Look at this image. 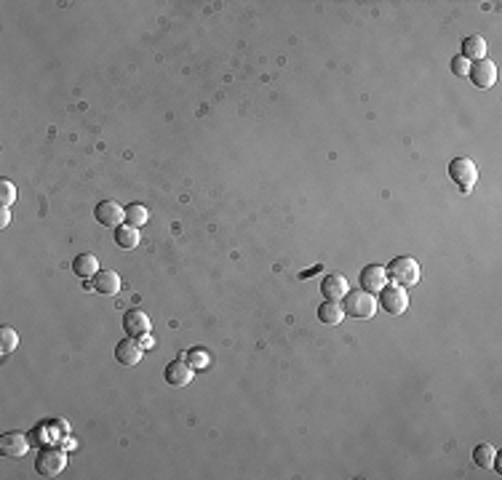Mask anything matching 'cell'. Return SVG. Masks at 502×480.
<instances>
[{
	"instance_id": "1",
	"label": "cell",
	"mask_w": 502,
	"mask_h": 480,
	"mask_svg": "<svg viewBox=\"0 0 502 480\" xmlns=\"http://www.w3.org/2000/svg\"><path fill=\"white\" fill-rule=\"evenodd\" d=\"M342 309H345V315L355 318V320H369L377 312V299H374V293L355 289V291H347L342 296Z\"/></svg>"
},
{
	"instance_id": "2",
	"label": "cell",
	"mask_w": 502,
	"mask_h": 480,
	"mask_svg": "<svg viewBox=\"0 0 502 480\" xmlns=\"http://www.w3.org/2000/svg\"><path fill=\"white\" fill-rule=\"evenodd\" d=\"M387 277L401 286V289H409V286H417L419 277H422V270H419V262H415L412 257H399L387 264Z\"/></svg>"
},
{
	"instance_id": "3",
	"label": "cell",
	"mask_w": 502,
	"mask_h": 480,
	"mask_svg": "<svg viewBox=\"0 0 502 480\" xmlns=\"http://www.w3.org/2000/svg\"><path fill=\"white\" fill-rule=\"evenodd\" d=\"M449 176L462 192H470L473 185H476V179H478V169H476V163L470 157L460 155V157H454L449 163Z\"/></svg>"
},
{
	"instance_id": "4",
	"label": "cell",
	"mask_w": 502,
	"mask_h": 480,
	"mask_svg": "<svg viewBox=\"0 0 502 480\" xmlns=\"http://www.w3.org/2000/svg\"><path fill=\"white\" fill-rule=\"evenodd\" d=\"M65 464H67V454H65L62 448H43V451L37 454L35 470H37V475H43V478H56V475L65 470Z\"/></svg>"
},
{
	"instance_id": "5",
	"label": "cell",
	"mask_w": 502,
	"mask_h": 480,
	"mask_svg": "<svg viewBox=\"0 0 502 480\" xmlns=\"http://www.w3.org/2000/svg\"><path fill=\"white\" fill-rule=\"evenodd\" d=\"M380 307L390 315H401L409 307V296H406V289H401L396 283H387L380 291Z\"/></svg>"
},
{
	"instance_id": "6",
	"label": "cell",
	"mask_w": 502,
	"mask_h": 480,
	"mask_svg": "<svg viewBox=\"0 0 502 480\" xmlns=\"http://www.w3.org/2000/svg\"><path fill=\"white\" fill-rule=\"evenodd\" d=\"M468 78L473 80V86L486 91V88H492L497 83V65L492 62V59H478V62H473L468 69Z\"/></svg>"
},
{
	"instance_id": "7",
	"label": "cell",
	"mask_w": 502,
	"mask_h": 480,
	"mask_svg": "<svg viewBox=\"0 0 502 480\" xmlns=\"http://www.w3.org/2000/svg\"><path fill=\"white\" fill-rule=\"evenodd\" d=\"M94 216L102 227H121V224H126V208L115 200H102L94 211Z\"/></svg>"
},
{
	"instance_id": "8",
	"label": "cell",
	"mask_w": 502,
	"mask_h": 480,
	"mask_svg": "<svg viewBox=\"0 0 502 480\" xmlns=\"http://www.w3.org/2000/svg\"><path fill=\"white\" fill-rule=\"evenodd\" d=\"M195 377V371L190 368V363L185 358L179 360H171L169 366H166V371H163V379L171 384V387H187Z\"/></svg>"
},
{
	"instance_id": "9",
	"label": "cell",
	"mask_w": 502,
	"mask_h": 480,
	"mask_svg": "<svg viewBox=\"0 0 502 480\" xmlns=\"http://www.w3.org/2000/svg\"><path fill=\"white\" fill-rule=\"evenodd\" d=\"M123 331H126L131 339L147 336V334H150V318H147V312H144V309H128V312L123 315Z\"/></svg>"
},
{
	"instance_id": "10",
	"label": "cell",
	"mask_w": 502,
	"mask_h": 480,
	"mask_svg": "<svg viewBox=\"0 0 502 480\" xmlns=\"http://www.w3.org/2000/svg\"><path fill=\"white\" fill-rule=\"evenodd\" d=\"M387 286V273L380 264H366L361 270V289L369 293H380Z\"/></svg>"
},
{
	"instance_id": "11",
	"label": "cell",
	"mask_w": 502,
	"mask_h": 480,
	"mask_svg": "<svg viewBox=\"0 0 502 480\" xmlns=\"http://www.w3.org/2000/svg\"><path fill=\"white\" fill-rule=\"evenodd\" d=\"M27 448H30V440H27L22 432H6V435L0 438V454H3V456L19 459V456L27 454Z\"/></svg>"
},
{
	"instance_id": "12",
	"label": "cell",
	"mask_w": 502,
	"mask_h": 480,
	"mask_svg": "<svg viewBox=\"0 0 502 480\" xmlns=\"http://www.w3.org/2000/svg\"><path fill=\"white\" fill-rule=\"evenodd\" d=\"M91 289L112 296V293L121 291V275L115 273V270H99V273L91 277Z\"/></svg>"
},
{
	"instance_id": "13",
	"label": "cell",
	"mask_w": 502,
	"mask_h": 480,
	"mask_svg": "<svg viewBox=\"0 0 502 480\" xmlns=\"http://www.w3.org/2000/svg\"><path fill=\"white\" fill-rule=\"evenodd\" d=\"M142 352H144V347L134 339H123L118 347H115V360L123 363V366H137L139 360H142Z\"/></svg>"
},
{
	"instance_id": "14",
	"label": "cell",
	"mask_w": 502,
	"mask_h": 480,
	"mask_svg": "<svg viewBox=\"0 0 502 480\" xmlns=\"http://www.w3.org/2000/svg\"><path fill=\"white\" fill-rule=\"evenodd\" d=\"M321 293L329 299V302H340L347 293V280L342 275H326L321 280Z\"/></svg>"
},
{
	"instance_id": "15",
	"label": "cell",
	"mask_w": 502,
	"mask_h": 480,
	"mask_svg": "<svg viewBox=\"0 0 502 480\" xmlns=\"http://www.w3.org/2000/svg\"><path fill=\"white\" fill-rule=\"evenodd\" d=\"M342 318H345V309L340 302H324L321 307H318V320L324 323V326H340L342 323Z\"/></svg>"
},
{
	"instance_id": "16",
	"label": "cell",
	"mask_w": 502,
	"mask_h": 480,
	"mask_svg": "<svg viewBox=\"0 0 502 480\" xmlns=\"http://www.w3.org/2000/svg\"><path fill=\"white\" fill-rule=\"evenodd\" d=\"M460 56H465V59H473V62H478V59H486V40L481 35H468L465 40H462V53Z\"/></svg>"
},
{
	"instance_id": "17",
	"label": "cell",
	"mask_w": 502,
	"mask_h": 480,
	"mask_svg": "<svg viewBox=\"0 0 502 480\" xmlns=\"http://www.w3.org/2000/svg\"><path fill=\"white\" fill-rule=\"evenodd\" d=\"M72 270H75L78 277H86V280H91L94 275L99 273V259L94 257V254H81V257L72 262Z\"/></svg>"
},
{
	"instance_id": "18",
	"label": "cell",
	"mask_w": 502,
	"mask_h": 480,
	"mask_svg": "<svg viewBox=\"0 0 502 480\" xmlns=\"http://www.w3.org/2000/svg\"><path fill=\"white\" fill-rule=\"evenodd\" d=\"M115 243L121 248H137L139 246V227H131V224H121L115 227Z\"/></svg>"
},
{
	"instance_id": "19",
	"label": "cell",
	"mask_w": 502,
	"mask_h": 480,
	"mask_svg": "<svg viewBox=\"0 0 502 480\" xmlns=\"http://www.w3.org/2000/svg\"><path fill=\"white\" fill-rule=\"evenodd\" d=\"M150 222V211L142 206V203H131V206H126V224H131V227H142V224Z\"/></svg>"
},
{
	"instance_id": "20",
	"label": "cell",
	"mask_w": 502,
	"mask_h": 480,
	"mask_svg": "<svg viewBox=\"0 0 502 480\" xmlns=\"http://www.w3.org/2000/svg\"><path fill=\"white\" fill-rule=\"evenodd\" d=\"M494 456H497V451H494V446H489V443H478V446L473 448V462L478 464L481 470L492 467Z\"/></svg>"
},
{
	"instance_id": "21",
	"label": "cell",
	"mask_w": 502,
	"mask_h": 480,
	"mask_svg": "<svg viewBox=\"0 0 502 480\" xmlns=\"http://www.w3.org/2000/svg\"><path fill=\"white\" fill-rule=\"evenodd\" d=\"M185 360L190 363L192 371H208V366H211V358H208V352H206V350H201V347L190 350V352L185 355Z\"/></svg>"
},
{
	"instance_id": "22",
	"label": "cell",
	"mask_w": 502,
	"mask_h": 480,
	"mask_svg": "<svg viewBox=\"0 0 502 480\" xmlns=\"http://www.w3.org/2000/svg\"><path fill=\"white\" fill-rule=\"evenodd\" d=\"M17 344H19V336H17V331H14V328L11 326L0 328V352H3V355L14 352V350H17Z\"/></svg>"
},
{
	"instance_id": "23",
	"label": "cell",
	"mask_w": 502,
	"mask_h": 480,
	"mask_svg": "<svg viewBox=\"0 0 502 480\" xmlns=\"http://www.w3.org/2000/svg\"><path fill=\"white\" fill-rule=\"evenodd\" d=\"M17 185L14 182H8V179H3L0 182V203H3V208H8L14 200H17Z\"/></svg>"
},
{
	"instance_id": "24",
	"label": "cell",
	"mask_w": 502,
	"mask_h": 480,
	"mask_svg": "<svg viewBox=\"0 0 502 480\" xmlns=\"http://www.w3.org/2000/svg\"><path fill=\"white\" fill-rule=\"evenodd\" d=\"M468 69H470V62L465 56H454V59H451V72H454L457 78H465Z\"/></svg>"
},
{
	"instance_id": "25",
	"label": "cell",
	"mask_w": 502,
	"mask_h": 480,
	"mask_svg": "<svg viewBox=\"0 0 502 480\" xmlns=\"http://www.w3.org/2000/svg\"><path fill=\"white\" fill-rule=\"evenodd\" d=\"M8 219H11V214H8V208H3V211H0V227H6Z\"/></svg>"
}]
</instances>
